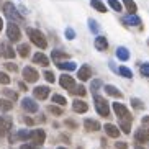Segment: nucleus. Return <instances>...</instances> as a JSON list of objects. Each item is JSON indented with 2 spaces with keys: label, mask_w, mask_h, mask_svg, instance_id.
Listing matches in <instances>:
<instances>
[{
  "label": "nucleus",
  "mask_w": 149,
  "mask_h": 149,
  "mask_svg": "<svg viewBox=\"0 0 149 149\" xmlns=\"http://www.w3.org/2000/svg\"><path fill=\"white\" fill-rule=\"evenodd\" d=\"M26 35L30 36L31 43H33V44H36L38 48L44 49L46 46H48V41H46L44 35L41 33L40 30H35V28H28V30H26Z\"/></svg>",
  "instance_id": "f257e3e1"
},
{
  "label": "nucleus",
  "mask_w": 149,
  "mask_h": 149,
  "mask_svg": "<svg viewBox=\"0 0 149 149\" xmlns=\"http://www.w3.org/2000/svg\"><path fill=\"white\" fill-rule=\"evenodd\" d=\"M95 110H97V113H100L102 116H108V115H110V105H108V102H107L103 97L95 95Z\"/></svg>",
  "instance_id": "f03ea898"
},
{
  "label": "nucleus",
  "mask_w": 149,
  "mask_h": 149,
  "mask_svg": "<svg viewBox=\"0 0 149 149\" xmlns=\"http://www.w3.org/2000/svg\"><path fill=\"white\" fill-rule=\"evenodd\" d=\"M113 111L116 113L120 120H131V113L128 111V108L123 103H118V102H115L113 103Z\"/></svg>",
  "instance_id": "7ed1b4c3"
},
{
  "label": "nucleus",
  "mask_w": 149,
  "mask_h": 149,
  "mask_svg": "<svg viewBox=\"0 0 149 149\" xmlns=\"http://www.w3.org/2000/svg\"><path fill=\"white\" fill-rule=\"evenodd\" d=\"M3 12L12 22H20V20H22V15L17 12V8H15L13 3H5L3 5Z\"/></svg>",
  "instance_id": "20e7f679"
},
{
  "label": "nucleus",
  "mask_w": 149,
  "mask_h": 149,
  "mask_svg": "<svg viewBox=\"0 0 149 149\" xmlns=\"http://www.w3.org/2000/svg\"><path fill=\"white\" fill-rule=\"evenodd\" d=\"M7 36H8L10 41H18L20 40V36H22V31L18 28V25H15L13 22L8 23V26H7Z\"/></svg>",
  "instance_id": "39448f33"
},
{
  "label": "nucleus",
  "mask_w": 149,
  "mask_h": 149,
  "mask_svg": "<svg viewBox=\"0 0 149 149\" xmlns=\"http://www.w3.org/2000/svg\"><path fill=\"white\" fill-rule=\"evenodd\" d=\"M30 139L35 146H41L44 143V139H46V133H44V130H33Z\"/></svg>",
  "instance_id": "423d86ee"
},
{
  "label": "nucleus",
  "mask_w": 149,
  "mask_h": 149,
  "mask_svg": "<svg viewBox=\"0 0 149 149\" xmlns=\"http://www.w3.org/2000/svg\"><path fill=\"white\" fill-rule=\"evenodd\" d=\"M23 79L26 80V82H36V80L40 79V74H38V70L33 69V67H25L23 69Z\"/></svg>",
  "instance_id": "0eeeda50"
},
{
  "label": "nucleus",
  "mask_w": 149,
  "mask_h": 149,
  "mask_svg": "<svg viewBox=\"0 0 149 149\" xmlns=\"http://www.w3.org/2000/svg\"><path fill=\"white\" fill-rule=\"evenodd\" d=\"M10 130H12V118L0 116V136H5Z\"/></svg>",
  "instance_id": "6e6552de"
},
{
  "label": "nucleus",
  "mask_w": 149,
  "mask_h": 149,
  "mask_svg": "<svg viewBox=\"0 0 149 149\" xmlns=\"http://www.w3.org/2000/svg\"><path fill=\"white\" fill-rule=\"evenodd\" d=\"M22 107H23V110H26L28 113H36L38 111V103L35 100L28 98V97L22 100Z\"/></svg>",
  "instance_id": "1a4fd4ad"
},
{
  "label": "nucleus",
  "mask_w": 149,
  "mask_h": 149,
  "mask_svg": "<svg viewBox=\"0 0 149 149\" xmlns=\"http://www.w3.org/2000/svg\"><path fill=\"white\" fill-rule=\"evenodd\" d=\"M59 84H61V87L67 88V90H72V88L75 87V80L70 77V75L67 74H62L61 79H59Z\"/></svg>",
  "instance_id": "9d476101"
},
{
  "label": "nucleus",
  "mask_w": 149,
  "mask_h": 149,
  "mask_svg": "<svg viewBox=\"0 0 149 149\" xmlns=\"http://www.w3.org/2000/svg\"><path fill=\"white\" fill-rule=\"evenodd\" d=\"M33 93H35V97L38 98V100H46L48 95H49V87L40 85V87H36L35 90H33Z\"/></svg>",
  "instance_id": "9b49d317"
},
{
  "label": "nucleus",
  "mask_w": 149,
  "mask_h": 149,
  "mask_svg": "<svg viewBox=\"0 0 149 149\" xmlns=\"http://www.w3.org/2000/svg\"><path fill=\"white\" fill-rule=\"evenodd\" d=\"M77 77H79L82 82H85V80H88L90 77H92V69L88 66H82L79 69V72H77Z\"/></svg>",
  "instance_id": "f8f14e48"
},
{
  "label": "nucleus",
  "mask_w": 149,
  "mask_h": 149,
  "mask_svg": "<svg viewBox=\"0 0 149 149\" xmlns=\"http://www.w3.org/2000/svg\"><path fill=\"white\" fill-rule=\"evenodd\" d=\"M136 141L138 143H148L149 141V128H141L136 131Z\"/></svg>",
  "instance_id": "ddd939ff"
},
{
  "label": "nucleus",
  "mask_w": 149,
  "mask_h": 149,
  "mask_svg": "<svg viewBox=\"0 0 149 149\" xmlns=\"http://www.w3.org/2000/svg\"><path fill=\"white\" fill-rule=\"evenodd\" d=\"M84 126L87 131H98L100 130V123L97 121V120H92V118H87L84 121Z\"/></svg>",
  "instance_id": "4468645a"
},
{
  "label": "nucleus",
  "mask_w": 149,
  "mask_h": 149,
  "mask_svg": "<svg viewBox=\"0 0 149 149\" xmlns=\"http://www.w3.org/2000/svg\"><path fill=\"white\" fill-rule=\"evenodd\" d=\"M72 108H74L75 113H85V111L88 110V105H87L84 100H74V103H72Z\"/></svg>",
  "instance_id": "2eb2a0df"
},
{
  "label": "nucleus",
  "mask_w": 149,
  "mask_h": 149,
  "mask_svg": "<svg viewBox=\"0 0 149 149\" xmlns=\"http://www.w3.org/2000/svg\"><path fill=\"white\" fill-rule=\"evenodd\" d=\"M103 128H105V133L110 136V138H118L120 136V130L115 126V125H111V123H107Z\"/></svg>",
  "instance_id": "dca6fc26"
},
{
  "label": "nucleus",
  "mask_w": 149,
  "mask_h": 149,
  "mask_svg": "<svg viewBox=\"0 0 149 149\" xmlns=\"http://www.w3.org/2000/svg\"><path fill=\"white\" fill-rule=\"evenodd\" d=\"M95 48L98 49V51H107V48H108V41H107L105 36H97L95 38Z\"/></svg>",
  "instance_id": "f3484780"
},
{
  "label": "nucleus",
  "mask_w": 149,
  "mask_h": 149,
  "mask_svg": "<svg viewBox=\"0 0 149 149\" xmlns=\"http://www.w3.org/2000/svg\"><path fill=\"white\" fill-rule=\"evenodd\" d=\"M33 62H35V64H40V66H48L49 59H48V56H44L43 53H36L35 56H33Z\"/></svg>",
  "instance_id": "a211bd4d"
},
{
  "label": "nucleus",
  "mask_w": 149,
  "mask_h": 149,
  "mask_svg": "<svg viewBox=\"0 0 149 149\" xmlns=\"http://www.w3.org/2000/svg\"><path fill=\"white\" fill-rule=\"evenodd\" d=\"M123 22L126 23V25H130V26H138V25H141V20L136 15H128V17L123 18Z\"/></svg>",
  "instance_id": "6ab92c4d"
},
{
  "label": "nucleus",
  "mask_w": 149,
  "mask_h": 149,
  "mask_svg": "<svg viewBox=\"0 0 149 149\" xmlns=\"http://www.w3.org/2000/svg\"><path fill=\"white\" fill-rule=\"evenodd\" d=\"M31 131H26V130H20L15 136H12V141H17V139H30Z\"/></svg>",
  "instance_id": "aec40b11"
},
{
  "label": "nucleus",
  "mask_w": 149,
  "mask_h": 149,
  "mask_svg": "<svg viewBox=\"0 0 149 149\" xmlns=\"http://www.w3.org/2000/svg\"><path fill=\"white\" fill-rule=\"evenodd\" d=\"M116 57L120 61H128L130 59V51L126 48H118L116 49Z\"/></svg>",
  "instance_id": "412c9836"
},
{
  "label": "nucleus",
  "mask_w": 149,
  "mask_h": 149,
  "mask_svg": "<svg viewBox=\"0 0 149 149\" xmlns=\"http://www.w3.org/2000/svg\"><path fill=\"white\" fill-rule=\"evenodd\" d=\"M56 66L59 67V69H62V70H74L75 67V62H72V61H67V62H56Z\"/></svg>",
  "instance_id": "4be33fe9"
},
{
  "label": "nucleus",
  "mask_w": 149,
  "mask_h": 149,
  "mask_svg": "<svg viewBox=\"0 0 149 149\" xmlns=\"http://www.w3.org/2000/svg\"><path fill=\"white\" fill-rule=\"evenodd\" d=\"M105 92L108 93V95H111V97H116V98H120V97L123 95V93L120 92L115 85H105Z\"/></svg>",
  "instance_id": "5701e85b"
},
{
  "label": "nucleus",
  "mask_w": 149,
  "mask_h": 149,
  "mask_svg": "<svg viewBox=\"0 0 149 149\" xmlns=\"http://www.w3.org/2000/svg\"><path fill=\"white\" fill-rule=\"evenodd\" d=\"M90 5H92L95 10H98L100 13H105V12H107V7L102 3L100 0H90Z\"/></svg>",
  "instance_id": "b1692460"
},
{
  "label": "nucleus",
  "mask_w": 149,
  "mask_h": 149,
  "mask_svg": "<svg viewBox=\"0 0 149 149\" xmlns=\"http://www.w3.org/2000/svg\"><path fill=\"white\" fill-rule=\"evenodd\" d=\"M51 57H53L56 62H61V59H67V54L66 53H62V51H57V49H54L53 51V54H51Z\"/></svg>",
  "instance_id": "393cba45"
},
{
  "label": "nucleus",
  "mask_w": 149,
  "mask_h": 149,
  "mask_svg": "<svg viewBox=\"0 0 149 149\" xmlns=\"http://www.w3.org/2000/svg\"><path fill=\"white\" fill-rule=\"evenodd\" d=\"M120 128L123 130V133H130L131 131V120H120Z\"/></svg>",
  "instance_id": "a878e982"
},
{
  "label": "nucleus",
  "mask_w": 149,
  "mask_h": 149,
  "mask_svg": "<svg viewBox=\"0 0 149 149\" xmlns=\"http://www.w3.org/2000/svg\"><path fill=\"white\" fill-rule=\"evenodd\" d=\"M17 51H18V54H20L22 57H26L28 54H30V46H28V44H20Z\"/></svg>",
  "instance_id": "bb28decb"
},
{
  "label": "nucleus",
  "mask_w": 149,
  "mask_h": 149,
  "mask_svg": "<svg viewBox=\"0 0 149 149\" xmlns=\"http://www.w3.org/2000/svg\"><path fill=\"white\" fill-rule=\"evenodd\" d=\"M123 3H125V7H126V10L130 13H134L136 12V3L133 0H123Z\"/></svg>",
  "instance_id": "cd10ccee"
},
{
  "label": "nucleus",
  "mask_w": 149,
  "mask_h": 149,
  "mask_svg": "<svg viewBox=\"0 0 149 149\" xmlns=\"http://www.w3.org/2000/svg\"><path fill=\"white\" fill-rule=\"evenodd\" d=\"M2 48H3V56L8 57V59H12V57H15V51L10 46H5V44H2Z\"/></svg>",
  "instance_id": "c85d7f7f"
},
{
  "label": "nucleus",
  "mask_w": 149,
  "mask_h": 149,
  "mask_svg": "<svg viewBox=\"0 0 149 149\" xmlns=\"http://www.w3.org/2000/svg\"><path fill=\"white\" fill-rule=\"evenodd\" d=\"M108 5H110V7H111V8L115 10V12H121V10H123L121 3H120L118 0H108Z\"/></svg>",
  "instance_id": "c756f323"
},
{
  "label": "nucleus",
  "mask_w": 149,
  "mask_h": 149,
  "mask_svg": "<svg viewBox=\"0 0 149 149\" xmlns=\"http://www.w3.org/2000/svg\"><path fill=\"white\" fill-rule=\"evenodd\" d=\"M70 92H74L75 95H80V97H84L87 90H85V87H84V85H75V87L72 88V90H70Z\"/></svg>",
  "instance_id": "7c9ffc66"
},
{
  "label": "nucleus",
  "mask_w": 149,
  "mask_h": 149,
  "mask_svg": "<svg viewBox=\"0 0 149 149\" xmlns=\"http://www.w3.org/2000/svg\"><path fill=\"white\" fill-rule=\"evenodd\" d=\"M53 102H54V103H57V105H61V107L66 105V98H64L62 95H57V93H56V95H53Z\"/></svg>",
  "instance_id": "2f4dec72"
},
{
  "label": "nucleus",
  "mask_w": 149,
  "mask_h": 149,
  "mask_svg": "<svg viewBox=\"0 0 149 149\" xmlns=\"http://www.w3.org/2000/svg\"><path fill=\"white\" fill-rule=\"evenodd\" d=\"M120 74H121L123 75V77H126V79H131V77H133V72H131V70H130V69H128V67H120Z\"/></svg>",
  "instance_id": "473e14b6"
},
{
  "label": "nucleus",
  "mask_w": 149,
  "mask_h": 149,
  "mask_svg": "<svg viewBox=\"0 0 149 149\" xmlns=\"http://www.w3.org/2000/svg\"><path fill=\"white\" fill-rule=\"evenodd\" d=\"M0 108L3 110V111H8V110H12V102H8V100H0Z\"/></svg>",
  "instance_id": "72a5a7b5"
},
{
  "label": "nucleus",
  "mask_w": 149,
  "mask_h": 149,
  "mask_svg": "<svg viewBox=\"0 0 149 149\" xmlns=\"http://www.w3.org/2000/svg\"><path fill=\"white\" fill-rule=\"evenodd\" d=\"M48 110L51 111L53 115H56V116H59V115H62V108H59V107H54V105H49Z\"/></svg>",
  "instance_id": "f704fd0d"
},
{
  "label": "nucleus",
  "mask_w": 149,
  "mask_h": 149,
  "mask_svg": "<svg viewBox=\"0 0 149 149\" xmlns=\"http://www.w3.org/2000/svg\"><path fill=\"white\" fill-rule=\"evenodd\" d=\"M0 84H3V85H8V84H10L8 74H5V72H0Z\"/></svg>",
  "instance_id": "c9c22d12"
},
{
  "label": "nucleus",
  "mask_w": 149,
  "mask_h": 149,
  "mask_svg": "<svg viewBox=\"0 0 149 149\" xmlns=\"http://www.w3.org/2000/svg\"><path fill=\"white\" fill-rule=\"evenodd\" d=\"M141 74L144 75V77H149V62H146V64L141 66Z\"/></svg>",
  "instance_id": "e433bc0d"
},
{
  "label": "nucleus",
  "mask_w": 149,
  "mask_h": 149,
  "mask_svg": "<svg viewBox=\"0 0 149 149\" xmlns=\"http://www.w3.org/2000/svg\"><path fill=\"white\" fill-rule=\"evenodd\" d=\"M44 79L48 80L49 84H53L54 82V74L51 72V70H46V72H44Z\"/></svg>",
  "instance_id": "4c0bfd02"
},
{
  "label": "nucleus",
  "mask_w": 149,
  "mask_h": 149,
  "mask_svg": "<svg viewBox=\"0 0 149 149\" xmlns=\"http://www.w3.org/2000/svg\"><path fill=\"white\" fill-rule=\"evenodd\" d=\"M66 38H67V40H74V38H75V31L72 30V28H67V30H66Z\"/></svg>",
  "instance_id": "58836bf2"
},
{
  "label": "nucleus",
  "mask_w": 149,
  "mask_h": 149,
  "mask_svg": "<svg viewBox=\"0 0 149 149\" xmlns=\"http://www.w3.org/2000/svg\"><path fill=\"white\" fill-rule=\"evenodd\" d=\"M3 93L8 97V98H12V100H17V93L12 92V90H8V88H7V90H3Z\"/></svg>",
  "instance_id": "ea45409f"
},
{
  "label": "nucleus",
  "mask_w": 149,
  "mask_h": 149,
  "mask_svg": "<svg viewBox=\"0 0 149 149\" xmlns=\"http://www.w3.org/2000/svg\"><path fill=\"white\" fill-rule=\"evenodd\" d=\"M131 103H133V107H134V108H143V107H144V105H143V103H141L139 100H138V98H133V100H131Z\"/></svg>",
  "instance_id": "a19ab883"
},
{
  "label": "nucleus",
  "mask_w": 149,
  "mask_h": 149,
  "mask_svg": "<svg viewBox=\"0 0 149 149\" xmlns=\"http://www.w3.org/2000/svg\"><path fill=\"white\" fill-rule=\"evenodd\" d=\"M88 25H90V30L93 31V33H97V23H95V20H92V18H90V20H88Z\"/></svg>",
  "instance_id": "79ce46f5"
},
{
  "label": "nucleus",
  "mask_w": 149,
  "mask_h": 149,
  "mask_svg": "<svg viewBox=\"0 0 149 149\" xmlns=\"http://www.w3.org/2000/svg\"><path fill=\"white\" fill-rule=\"evenodd\" d=\"M100 85H102L100 80H93V82H92V90H93V92H97V90L100 88Z\"/></svg>",
  "instance_id": "37998d69"
},
{
  "label": "nucleus",
  "mask_w": 149,
  "mask_h": 149,
  "mask_svg": "<svg viewBox=\"0 0 149 149\" xmlns=\"http://www.w3.org/2000/svg\"><path fill=\"white\" fill-rule=\"evenodd\" d=\"M116 149H128L126 143H116Z\"/></svg>",
  "instance_id": "c03bdc74"
},
{
  "label": "nucleus",
  "mask_w": 149,
  "mask_h": 149,
  "mask_svg": "<svg viewBox=\"0 0 149 149\" xmlns=\"http://www.w3.org/2000/svg\"><path fill=\"white\" fill-rule=\"evenodd\" d=\"M20 149H36V146L35 144H23Z\"/></svg>",
  "instance_id": "a18cd8bd"
},
{
  "label": "nucleus",
  "mask_w": 149,
  "mask_h": 149,
  "mask_svg": "<svg viewBox=\"0 0 149 149\" xmlns=\"http://www.w3.org/2000/svg\"><path fill=\"white\" fill-rule=\"evenodd\" d=\"M5 67H7L8 70H17V66H15V64H10V62L8 64H5Z\"/></svg>",
  "instance_id": "49530a36"
},
{
  "label": "nucleus",
  "mask_w": 149,
  "mask_h": 149,
  "mask_svg": "<svg viewBox=\"0 0 149 149\" xmlns=\"http://www.w3.org/2000/svg\"><path fill=\"white\" fill-rule=\"evenodd\" d=\"M143 125H149V116H144V118H143Z\"/></svg>",
  "instance_id": "de8ad7c7"
},
{
  "label": "nucleus",
  "mask_w": 149,
  "mask_h": 149,
  "mask_svg": "<svg viewBox=\"0 0 149 149\" xmlns=\"http://www.w3.org/2000/svg\"><path fill=\"white\" fill-rule=\"evenodd\" d=\"M18 85H20V88H22V90H26V85H25V84H23V82H20V84H18Z\"/></svg>",
  "instance_id": "09e8293b"
},
{
  "label": "nucleus",
  "mask_w": 149,
  "mask_h": 149,
  "mask_svg": "<svg viewBox=\"0 0 149 149\" xmlns=\"http://www.w3.org/2000/svg\"><path fill=\"white\" fill-rule=\"evenodd\" d=\"M25 121H26V125H33V120L31 118H25Z\"/></svg>",
  "instance_id": "8fccbe9b"
},
{
  "label": "nucleus",
  "mask_w": 149,
  "mask_h": 149,
  "mask_svg": "<svg viewBox=\"0 0 149 149\" xmlns=\"http://www.w3.org/2000/svg\"><path fill=\"white\" fill-rule=\"evenodd\" d=\"M2 28H3V20L0 18V30H2Z\"/></svg>",
  "instance_id": "3c124183"
},
{
  "label": "nucleus",
  "mask_w": 149,
  "mask_h": 149,
  "mask_svg": "<svg viewBox=\"0 0 149 149\" xmlns=\"http://www.w3.org/2000/svg\"><path fill=\"white\" fill-rule=\"evenodd\" d=\"M136 149H144V148H141V146H136Z\"/></svg>",
  "instance_id": "603ef678"
},
{
  "label": "nucleus",
  "mask_w": 149,
  "mask_h": 149,
  "mask_svg": "<svg viewBox=\"0 0 149 149\" xmlns=\"http://www.w3.org/2000/svg\"><path fill=\"white\" fill-rule=\"evenodd\" d=\"M57 149H66V148H57Z\"/></svg>",
  "instance_id": "864d4df0"
}]
</instances>
